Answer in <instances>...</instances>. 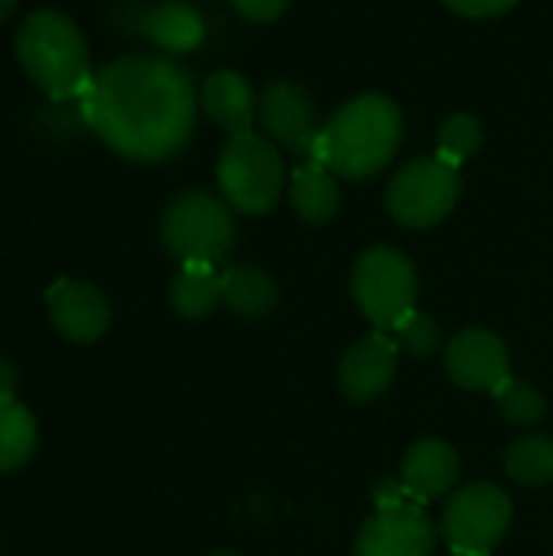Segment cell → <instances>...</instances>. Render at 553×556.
Wrapping results in <instances>:
<instances>
[{"instance_id":"cell-3","label":"cell","mask_w":553,"mask_h":556,"mask_svg":"<svg viewBox=\"0 0 553 556\" xmlns=\"http://www.w3.org/2000/svg\"><path fill=\"white\" fill-rule=\"evenodd\" d=\"M16 59L49 98H81L91 85L88 46L78 26L59 10H36L16 29Z\"/></svg>"},{"instance_id":"cell-23","label":"cell","mask_w":553,"mask_h":556,"mask_svg":"<svg viewBox=\"0 0 553 556\" xmlns=\"http://www.w3.org/2000/svg\"><path fill=\"white\" fill-rule=\"evenodd\" d=\"M437 147H440L437 156H443L447 163H453V166L466 163V160L476 156L479 147H482V127H479V121H476L473 114H456V117H450V121L440 127Z\"/></svg>"},{"instance_id":"cell-25","label":"cell","mask_w":553,"mask_h":556,"mask_svg":"<svg viewBox=\"0 0 553 556\" xmlns=\"http://www.w3.org/2000/svg\"><path fill=\"white\" fill-rule=\"evenodd\" d=\"M372 502L378 505V511H385V508H401V505H414V498L407 495L404 482L394 479V476H381V479L372 485Z\"/></svg>"},{"instance_id":"cell-15","label":"cell","mask_w":553,"mask_h":556,"mask_svg":"<svg viewBox=\"0 0 553 556\" xmlns=\"http://www.w3.org/2000/svg\"><path fill=\"white\" fill-rule=\"evenodd\" d=\"M202 108L205 114L225 127L228 134H244V130H254V117H257V98L251 91V85L238 75V72H215L205 78L202 85Z\"/></svg>"},{"instance_id":"cell-12","label":"cell","mask_w":553,"mask_h":556,"mask_svg":"<svg viewBox=\"0 0 553 556\" xmlns=\"http://www.w3.org/2000/svg\"><path fill=\"white\" fill-rule=\"evenodd\" d=\"M46 306L55 332L68 342H95L111 326V306L104 293L85 280H55L46 290Z\"/></svg>"},{"instance_id":"cell-11","label":"cell","mask_w":553,"mask_h":556,"mask_svg":"<svg viewBox=\"0 0 553 556\" xmlns=\"http://www.w3.org/2000/svg\"><path fill=\"white\" fill-rule=\"evenodd\" d=\"M447 371L466 391L495 394L512 378L508 349L492 329H463L447 345Z\"/></svg>"},{"instance_id":"cell-4","label":"cell","mask_w":553,"mask_h":556,"mask_svg":"<svg viewBox=\"0 0 553 556\" xmlns=\"http://www.w3.org/2000/svg\"><path fill=\"white\" fill-rule=\"evenodd\" d=\"M218 189L225 195V202L244 215H264L277 205L280 192H284V160L277 153V147L257 134V130H244V134H231V140L225 143L222 156H218Z\"/></svg>"},{"instance_id":"cell-13","label":"cell","mask_w":553,"mask_h":556,"mask_svg":"<svg viewBox=\"0 0 553 556\" xmlns=\"http://www.w3.org/2000/svg\"><path fill=\"white\" fill-rule=\"evenodd\" d=\"M398 371V342L388 339L381 329H375L372 336L359 339L339 365V391L352 401V404H368L375 397H381Z\"/></svg>"},{"instance_id":"cell-17","label":"cell","mask_w":553,"mask_h":556,"mask_svg":"<svg viewBox=\"0 0 553 556\" xmlns=\"http://www.w3.org/2000/svg\"><path fill=\"white\" fill-rule=\"evenodd\" d=\"M290 202L297 215L310 225H323L339 212V182L336 173L316 160H306L290 176Z\"/></svg>"},{"instance_id":"cell-6","label":"cell","mask_w":553,"mask_h":556,"mask_svg":"<svg viewBox=\"0 0 553 556\" xmlns=\"http://www.w3.org/2000/svg\"><path fill=\"white\" fill-rule=\"evenodd\" d=\"M414 296L417 270L407 254L394 248H372L355 261L352 300L375 329L391 332L407 313H414Z\"/></svg>"},{"instance_id":"cell-10","label":"cell","mask_w":553,"mask_h":556,"mask_svg":"<svg viewBox=\"0 0 553 556\" xmlns=\"http://www.w3.org/2000/svg\"><path fill=\"white\" fill-rule=\"evenodd\" d=\"M257 117L271 140L287 147L293 156L310 160L313 143L323 127H316V111L310 94L293 81H274L257 98Z\"/></svg>"},{"instance_id":"cell-5","label":"cell","mask_w":553,"mask_h":556,"mask_svg":"<svg viewBox=\"0 0 553 556\" xmlns=\"http://www.w3.org/2000/svg\"><path fill=\"white\" fill-rule=\"evenodd\" d=\"M160 235L179 264H215L235 244V222L228 205L215 195L186 192L163 212Z\"/></svg>"},{"instance_id":"cell-26","label":"cell","mask_w":553,"mask_h":556,"mask_svg":"<svg viewBox=\"0 0 553 556\" xmlns=\"http://www.w3.org/2000/svg\"><path fill=\"white\" fill-rule=\"evenodd\" d=\"M231 3L251 23H271V20H277L287 10L290 0H231Z\"/></svg>"},{"instance_id":"cell-16","label":"cell","mask_w":553,"mask_h":556,"mask_svg":"<svg viewBox=\"0 0 553 556\" xmlns=\"http://www.w3.org/2000/svg\"><path fill=\"white\" fill-rule=\"evenodd\" d=\"M140 29H143V36L156 49L173 52V55L192 52L205 39V20H202V13L192 3H183V0H163L160 7H153L143 16Z\"/></svg>"},{"instance_id":"cell-22","label":"cell","mask_w":553,"mask_h":556,"mask_svg":"<svg viewBox=\"0 0 553 556\" xmlns=\"http://www.w3.org/2000/svg\"><path fill=\"white\" fill-rule=\"evenodd\" d=\"M495 404H499V414L515 424V427H535L544 420L548 414V404H544V394L525 381H515L508 378L499 391H495Z\"/></svg>"},{"instance_id":"cell-28","label":"cell","mask_w":553,"mask_h":556,"mask_svg":"<svg viewBox=\"0 0 553 556\" xmlns=\"http://www.w3.org/2000/svg\"><path fill=\"white\" fill-rule=\"evenodd\" d=\"M13 388H16V368L0 358V401H13Z\"/></svg>"},{"instance_id":"cell-19","label":"cell","mask_w":553,"mask_h":556,"mask_svg":"<svg viewBox=\"0 0 553 556\" xmlns=\"http://www.w3.org/2000/svg\"><path fill=\"white\" fill-rule=\"evenodd\" d=\"M169 303L183 319H205L222 303V270L215 264H183L173 277Z\"/></svg>"},{"instance_id":"cell-2","label":"cell","mask_w":553,"mask_h":556,"mask_svg":"<svg viewBox=\"0 0 553 556\" xmlns=\"http://www.w3.org/2000/svg\"><path fill=\"white\" fill-rule=\"evenodd\" d=\"M401 111L385 94H359L332 114L319 130L310 160L329 166L342 179H368L381 173L401 143Z\"/></svg>"},{"instance_id":"cell-7","label":"cell","mask_w":553,"mask_h":556,"mask_svg":"<svg viewBox=\"0 0 553 556\" xmlns=\"http://www.w3.org/2000/svg\"><path fill=\"white\" fill-rule=\"evenodd\" d=\"M460 189V166L443 156H424L394 176L388 189V212L404 228H430L453 212Z\"/></svg>"},{"instance_id":"cell-20","label":"cell","mask_w":553,"mask_h":556,"mask_svg":"<svg viewBox=\"0 0 553 556\" xmlns=\"http://www.w3.org/2000/svg\"><path fill=\"white\" fill-rule=\"evenodd\" d=\"M36 443H39L36 417L16 401H0V472H13L26 466L36 453Z\"/></svg>"},{"instance_id":"cell-21","label":"cell","mask_w":553,"mask_h":556,"mask_svg":"<svg viewBox=\"0 0 553 556\" xmlns=\"http://www.w3.org/2000/svg\"><path fill=\"white\" fill-rule=\"evenodd\" d=\"M505 472L518 485L553 482V440L544 433H528L515 440L505 453Z\"/></svg>"},{"instance_id":"cell-24","label":"cell","mask_w":553,"mask_h":556,"mask_svg":"<svg viewBox=\"0 0 553 556\" xmlns=\"http://www.w3.org/2000/svg\"><path fill=\"white\" fill-rule=\"evenodd\" d=\"M391 339L398 342V349H404L407 355H414V358H427V355H433L437 349H440V342H443V332H440V326H437V319L433 316H427V313H407L394 329H391Z\"/></svg>"},{"instance_id":"cell-1","label":"cell","mask_w":553,"mask_h":556,"mask_svg":"<svg viewBox=\"0 0 553 556\" xmlns=\"http://www.w3.org/2000/svg\"><path fill=\"white\" fill-rule=\"evenodd\" d=\"M196 88L163 55H124L91 75L81 94L88 127L124 160L160 163L186 147L196 127Z\"/></svg>"},{"instance_id":"cell-29","label":"cell","mask_w":553,"mask_h":556,"mask_svg":"<svg viewBox=\"0 0 553 556\" xmlns=\"http://www.w3.org/2000/svg\"><path fill=\"white\" fill-rule=\"evenodd\" d=\"M209 556H241V554H231V551H215V554Z\"/></svg>"},{"instance_id":"cell-27","label":"cell","mask_w":553,"mask_h":556,"mask_svg":"<svg viewBox=\"0 0 553 556\" xmlns=\"http://www.w3.org/2000/svg\"><path fill=\"white\" fill-rule=\"evenodd\" d=\"M447 7H453L463 16H499L512 10L515 0H447Z\"/></svg>"},{"instance_id":"cell-14","label":"cell","mask_w":553,"mask_h":556,"mask_svg":"<svg viewBox=\"0 0 553 556\" xmlns=\"http://www.w3.org/2000/svg\"><path fill=\"white\" fill-rule=\"evenodd\" d=\"M460 479V456L443 440H420L404 453L401 463V482L414 505H427L433 498H443L453 482Z\"/></svg>"},{"instance_id":"cell-8","label":"cell","mask_w":553,"mask_h":556,"mask_svg":"<svg viewBox=\"0 0 553 556\" xmlns=\"http://www.w3.org/2000/svg\"><path fill=\"white\" fill-rule=\"evenodd\" d=\"M512 528V498L489 482L460 489L443 511V538L456 556H489Z\"/></svg>"},{"instance_id":"cell-9","label":"cell","mask_w":553,"mask_h":556,"mask_svg":"<svg viewBox=\"0 0 553 556\" xmlns=\"http://www.w3.org/2000/svg\"><path fill=\"white\" fill-rule=\"evenodd\" d=\"M433 547L437 528L420 505L375 511L355 538V556H433Z\"/></svg>"},{"instance_id":"cell-18","label":"cell","mask_w":553,"mask_h":556,"mask_svg":"<svg viewBox=\"0 0 553 556\" xmlns=\"http://www.w3.org/2000/svg\"><path fill=\"white\" fill-rule=\"evenodd\" d=\"M280 293L271 274L261 267H228L222 270V303L241 319H261L274 313Z\"/></svg>"}]
</instances>
